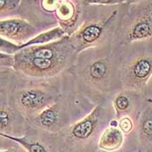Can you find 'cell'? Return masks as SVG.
<instances>
[{
  "label": "cell",
  "mask_w": 152,
  "mask_h": 152,
  "mask_svg": "<svg viewBox=\"0 0 152 152\" xmlns=\"http://www.w3.org/2000/svg\"><path fill=\"white\" fill-rule=\"evenodd\" d=\"M0 137L17 142L28 152H61L57 134H50L29 125L27 132L21 137L0 134Z\"/></svg>",
  "instance_id": "cell-9"
},
{
  "label": "cell",
  "mask_w": 152,
  "mask_h": 152,
  "mask_svg": "<svg viewBox=\"0 0 152 152\" xmlns=\"http://www.w3.org/2000/svg\"><path fill=\"white\" fill-rule=\"evenodd\" d=\"M133 134L138 152H152V101L146 99L133 119Z\"/></svg>",
  "instance_id": "cell-12"
},
{
  "label": "cell",
  "mask_w": 152,
  "mask_h": 152,
  "mask_svg": "<svg viewBox=\"0 0 152 152\" xmlns=\"http://www.w3.org/2000/svg\"><path fill=\"white\" fill-rule=\"evenodd\" d=\"M118 128L124 136L131 134L134 130V121L130 117H123L118 120Z\"/></svg>",
  "instance_id": "cell-19"
},
{
  "label": "cell",
  "mask_w": 152,
  "mask_h": 152,
  "mask_svg": "<svg viewBox=\"0 0 152 152\" xmlns=\"http://www.w3.org/2000/svg\"><path fill=\"white\" fill-rule=\"evenodd\" d=\"M14 65V58L13 55H7L0 53V70L5 69H13Z\"/></svg>",
  "instance_id": "cell-21"
},
{
  "label": "cell",
  "mask_w": 152,
  "mask_h": 152,
  "mask_svg": "<svg viewBox=\"0 0 152 152\" xmlns=\"http://www.w3.org/2000/svg\"><path fill=\"white\" fill-rule=\"evenodd\" d=\"M28 128L27 120L11 103L8 94H0V134L21 137Z\"/></svg>",
  "instance_id": "cell-10"
},
{
  "label": "cell",
  "mask_w": 152,
  "mask_h": 152,
  "mask_svg": "<svg viewBox=\"0 0 152 152\" xmlns=\"http://www.w3.org/2000/svg\"><path fill=\"white\" fill-rule=\"evenodd\" d=\"M118 58L119 46L113 43L90 48L77 55L69 70L75 87L96 105L110 102L122 90Z\"/></svg>",
  "instance_id": "cell-1"
},
{
  "label": "cell",
  "mask_w": 152,
  "mask_h": 152,
  "mask_svg": "<svg viewBox=\"0 0 152 152\" xmlns=\"http://www.w3.org/2000/svg\"><path fill=\"white\" fill-rule=\"evenodd\" d=\"M0 152H28L23 147H22L20 144L12 142V144L11 146L4 149V150H0Z\"/></svg>",
  "instance_id": "cell-22"
},
{
  "label": "cell",
  "mask_w": 152,
  "mask_h": 152,
  "mask_svg": "<svg viewBox=\"0 0 152 152\" xmlns=\"http://www.w3.org/2000/svg\"><path fill=\"white\" fill-rule=\"evenodd\" d=\"M96 106L75 87L67 71L64 87L58 99L37 117L28 121V124L50 134H58L90 114Z\"/></svg>",
  "instance_id": "cell-2"
},
{
  "label": "cell",
  "mask_w": 152,
  "mask_h": 152,
  "mask_svg": "<svg viewBox=\"0 0 152 152\" xmlns=\"http://www.w3.org/2000/svg\"><path fill=\"white\" fill-rule=\"evenodd\" d=\"M23 77L13 69L0 70V94H8L23 80Z\"/></svg>",
  "instance_id": "cell-16"
},
{
  "label": "cell",
  "mask_w": 152,
  "mask_h": 152,
  "mask_svg": "<svg viewBox=\"0 0 152 152\" xmlns=\"http://www.w3.org/2000/svg\"><path fill=\"white\" fill-rule=\"evenodd\" d=\"M145 101L143 94L129 90H121L110 98V103L115 112V118L123 117L134 119L140 111Z\"/></svg>",
  "instance_id": "cell-13"
},
{
  "label": "cell",
  "mask_w": 152,
  "mask_h": 152,
  "mask_svg": "<svg viewBox=\"0 0 152 152\" xmlns=\"http://www.w3.org/2000/svg\"><path fill=\"white\" fill-rule=\"evenodd\" d=\"M124 143V135L119 128H106L101 134L97 142V148L100 151L114 152L123 148Z\"/></svg>",
  "instance_id": "cell-14"
},
{
  "label": "cell",
  "mask_w": 152,
  "mask_h": 152,
  "mask_svg": "<svg viewBox=\"0 0 152 152\" xmlns=\"http://www.w3.org/2000/svg\"><path fill=\"white\" fill-rule=\"evenodd\" d=\"M136 42H152V0H129L112 43Z\"/></svg>",
  "instance_id": "cell-7"
},
{
  "label": "cell",
  "mask_w": 152,
  "mask_h": 152,
  "mask_svg": "<svg viewBox=\"0 0 152 152\" xmlns=\"http://www.w3.org/2000/svg\"><path fill=\"white\" fill-rule=\"evenodd\" d=\"M114 118L110 101L96 105L86 117L57 134L61 152H94L101 134Z\"/></svg>",
  "instance_id": "cell-5"
},
{
  "label": "cell",
  "mask_w": 152,
  "mask_h": 152,
  "mask_svg": "<svg viewBox=\"0 0 152 152\" xmlns=\"http://www.w3.org/2000/svg\"><path fill=\"white\" fill-rule=\"evenodd\" d=\"M22 0H0V19L20 18Z\"/></svg>",
  "instance_id": "cell-17"
},
{
  "label": "cell",
  "mask_w": 152,
  "mask_h": 152,
  "mask_svg": "<svg viewBox=\"0 0 152 152\" xmlns=\"http://www.w3.org/2000/svg\"><path fill=\"white\" fill-rule=\"evenodd\" d=\"M88 4L91 5H100L104 7L115 6L124 4L126 0H86Z\"/></svg>",
  "instance_id": "cell-20"
},
{
  "label": "cell",
  "mask_w": 152,
  "mask_h": 152,
  "mask_svg": "<svg viewBox=\"0 0 152 152\" xmlns=\"http://www.w3.org/2000/svg\"><path fill=\"white\" fill-rule=\"evenodd\" d=\"M67 71L50 79L23 80L8 93L9 99L27 122L37 117L51 106L63 92Z\"/></svg>",
  "instance_id": "cell-4"
},
{
  "label": "cell",
  "mask_w": 152,
  "mask_h": 152,
  "mask_svg": "<svg viewBox=\"0 0 152 152\" xmlns=\"http://www.w3.org/2000/svg\"><path fill=\"white\" fill-rule=\"evenodd\" d=\"M118 46V77L122 90L143 94L152 76V42Z\"/></svg>",
  "instance_id": "cell-6"
},
{
  "label": "cell",
  "mask_w": 152,
  "mask_h": 152,
  "mask_svg": "<svg viewBox=\"0 0 152 152\" xmlns=\"http://www.w3.org/2000/svg\"><path fill=\"white\" fill-rule=\"evenodd\" d=\"M19 50V45L0 37V53L14 55Z\"/></svg>",
  "instance_id": "cell-18"
},
{
  "label": "cell",
  "mask_w": 152,
  "mask_h": 152,
  "mask_svg": "<svg viewBox=\"0 0 152 152\" xmlns=\"http://www.w3.org/2000/svg\"><path fill=\"white\" fill-rule=\"evenodd\" d=\"M40 31L22 18L0 19V37L18 45H23L37 36Z\"/></svg>",
  "instance_id": "cell-11"
},
{
  "label": "cell",
  "mask_w": 152,
  "mask_h": 152,
  "mask_svg": "<svg viewBox=\"0 0 152 152\" xmlns=\"http://www.w3.org/2000/svg\"><path fill=\"white\" fill-rule=\"evenodd\" d=\"M128 2L126 0L122 4L110 7L88 4L83 23L70 37L76 53L111 44Z\"/></svg>",
  "instance_id": "cell-3"
},
{
  "label": "cell",
  "mask_w": 152,
  "mask_h": 152,
  "mask_svg": "<svg viewBox=\"0 0 152 152\" xmlns=\"http://www.w3.org/2000/svg\"><path fill=\"white\" fill-rule=\"evenodd\" d=\"M67 35L65 34V32L59 26H57V27H54L52 29H50L48 31L39 33L38 35L36 36L34 38H32L26 44L20 45L19 50L27 47L33 46V45H45V44L52 43V42H56L64 38Z\"/></svg>",
  "instance_id": "cell-15"
},
{
  "label": "cell",
  "mask_w": 152,
  "mask_h": 152,
  "mask_svg": "<svg viewBox=\"0 0 152 152\" xmlns=\"http://www.w3.org/2000/svg\"><path fill=\"white\" fill-rule=\"evenodd\" d=\"M143 96L146 99H149V100L152 101V76L147 83V85H146L145 90L143 91Z\"/></svg>",
  "instance_id": "cell-23"
},
{
  "label": "cell",
  "mask_w": 152,
  "mask_h": 152,
  "mask_svg": "<svg viewBox=\"0 0 152 152\" xmlns=\"http://www.w3.org/2000/svg\"><path fill=\"white\" fill-rule=\"evenodd\" d=\"M87 8L86 0H59L54 13L58 26L68 37L73 35L83 23Z\"/></svg>",
  "instance_id": "cell-8"
}]
</instances>
